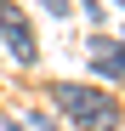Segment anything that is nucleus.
<instances>
[{"mask_svg":"<svg viewBox=\"0 0 125 131\" xmlns=\"http://www.w3.org/2000/svg\"><path fill=\"white\" fill-rule=\"evenodd\" d=\"M51 103H57L80 131H114V125H119V103H114L108 91H97V85L57 80V85H51Z\"/></svg>","mask_w":125,"mask_h":131,"instance_id":"f257e3e1","label":"nucleus"},{"mask_svg":"<svg viewBox=\"0 0 125 131\" xmlns=\"http://www.w3.org/2000/svg\"><path fill=\"white\" fill-rule=\"evenodd\" d=\"M0 40L11 46L17 63H34V29H29L23 6H11V0H0Z\"/></svg>","mask_w":125,"mask_h":131,"instance_id":"f03ea898","label":"nucleus"},{"mask_svg":"<svg viewBox=\"0 0 125 131\" xmlns=\"http://www.w3.org/2000/svg\"><path fill=\"white\" fill-rule=\"evenodd\" d=\"M91 69H102V74H114V80H125V46L119 40H91Z\"/></svg>","mask_w":125,"mask_h":131,"instance_id":"7ed1b4c3","label":"nucleus"},{"mask_svg":"<svg viewBox=\"0 0 125 131\" xmlns=\"http://www.w3.org/2000/svg\"><path fill=\"white\" fill-rule=\"evenodd\" d=\"M6 131H57V125H51V120H46V114H29V120H23V125H6Z\"/></svg>","mask_w":125,"mask_h":131,"instance_id":"20e7f679","label":"nucleus"},{"mask_svg":"<svg viewBox=\"0 0 125 131\" xmlns=\"http://www.w3.org/2000/svg\"><path fill=\"white\" fill-rule=\"evenodd\" d=\"M40 6H46L51 17H68V0H40Z\"/></svg>","mask_w":125,"mask_h":131,"instance_id":"39448f33","label":"nucleus"},{"mask_svg":"<svg viewBox=\"0 0 125 131\" xmlns=\"http://www.w3.org/2000/svg\"><path fill=\"white\" fill-rule=\"evenodd\" d=\"M119 6H125V0H119Z\"/></svg>","mask_w":125,"mask_h":131,"instance_id":"423d86ee","label":"nucleus"},{"mask_svg":"<svg viewBox=\"0 0 125 131\" xmlns=\"http://www.w3.org/2000/svg\"><path fill=\"white\" fill-rule=\"evenodd\" d=\"M119 46H125V40H119Z\"/></svg>","mask_w":125,"mask_h":131,"instance_id":"0eeeda50","label":"nucleus"}]
</instances>
